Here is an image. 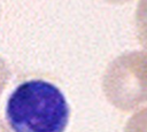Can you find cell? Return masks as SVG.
Instances as JSON below:
<instances>
[{
	"label": "cell",
	"mask_w": 147,
	"mask_h": 132,
	"mask_svg": "<svg viewBox=\"0 0 147 132\" xmlns=\"http://www.w3.org/2000/svg\"><path fill=\"white\" fill-rule=\"evenodd\" d=\"M0 132H9V130L6 127V125L3 124V122L0 119Z\"/></svg>",
	"instance_id": "8992f818"
},
{
	"label": "cell",
	"mask_w": 147,
	"mask_h": 132,
	"mask_svg": "<svg viewBox=\"0 0 147 132\" xmlns=\"http://www.w3.org/2000/svg\"><path fill=\"white\" fill-rule=\"evenodd\" d=\"M107 1H109L111 3H124V2H127L130 0H107Z\"/></svg>",
	"instance_id": "52a82bcc"
},
{
	"label": "cell",
	"mask_w": 147,
	"mask_h": 132,
	"mask_svg": "<svg viewBox=\"0 0 147 132\" xmlns=\"http://www.w3.org/2000/svg\"><path fill=\"white\" fill-rule=\"evenodd\" d=\"M124 132H147V106L131 116L125 124Z\"/></svg>",
	"instance_id": "277c9868"
},
{
	"label": "cell",
	"mask_w": 147,
	"mask_h": 132,
	"mask_svg": "<svg viewBox=\"0 0 147 132\" xmlns=\"http://www.w3.org/2000/svg\"><path fill=\"white\" fill-rule=\"evenodd\" d=\"M102 88L107 100L122 111L147 102V44L141 51L126 52L109 63Z\"/></svg>",
	"instance_id": "7a4b0ae2"
},
{
	"label": "cell",
	"mask_w": 147,
	"mask_h": 132,
	"mask_svg": "<svg viewBox=\"0 0 147 132\" xmlns=\"http://www.w3.org/2000/svg\"><path fill=\"white\" fill-rule=\"evenodd\" d=\"M136 34L141 45L147 44V0H139L136 9Z\"/></svg>",
	"instance_id": "3957f363"
},
{
	"label": "cell",
	"mask_w": 147,
	"mask_h": 132,
	"mask_svg": "<svg viewBox=\"0 0 147 132\" xmlns=\"http://www.w3.org/2000/svg\"><path fill=\"white\" fill-rule=\"evenodd\" d=\"M69 116L61 90L42 79L21 83L6 104V119L13 132H64Z\"/></svg>",
	"instance_id": "6da1fadb"
},
{
	"label": "cell",
	"mask_w": 147,
	"mask_h": 132,
	"mask_svg": "<svg viewBox=\"0 0 147 132\" xmlns=\"http://www.w3.org/2000/svg\"><path fill=\"white\" fill-rule=\"evenodd\" d=\"M10 79V69L7 62L0 56V95Z\"/></svg>",
	"instance_id": "5b68a950"
}]
</instances>
